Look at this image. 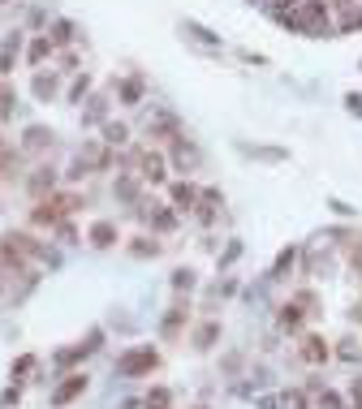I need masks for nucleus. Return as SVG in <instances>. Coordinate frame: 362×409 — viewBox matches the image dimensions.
<instances>
[{"instance_id":"f257e3e1","label":"nucleus","mask_w":362,"mask_h":409,"mask_svg":"<svg viewBox=\"0 0 362 409\" xmlns=\"http://www.w3.org/2000/svg\"><path fill=\"white\" fill-rule=\"evenodd\" d=\"M155 362H160L155 345H143V349H134V353L121 357V375H147V371H155Z\"/></svg>"},{"instance_id":"f03ea898","label":"nucleus","mask_w":362,"mask_h":409,"mask_svg":"<svg viewBox=\"0 0 362 409\" xmlns=\"http://www.w3.org/2000/svg\"><path fill=\"white\" fill-rule=\"evenodd\" d=\"M73 207H78V198H48V202H39V207H35V224H57Z\"/></svg>"},{"instance_id":"7ed1b4c3","label":"nucleus","mask_w":362,"mask_h":409,"mask_svg":"<svg viewBox=\"0 0 362 409\" xmlns=\"http://www.w3.org/2000/svg\"><path fill=\"white\" fill-rule=\"evenodd\" d=\"M0 254H5V259H26V254H39V246L31 237H22V233H5L0 237Z\"/></svg>"},{"instance_id":"20e7f679","label":"nucleus","mask_w":362,"mask_h":409,"mask_svg":"<svg viewBox=\"0 0 362 409\" xmlns=\"http://www.w3.org/2000/svg\"><path fill=\"white\" fill-rule=\"evenodd\" d=\"M82 388H87V375H69V379L61 383V388L52 392V405H69V401H73L78 392H82Z\"/></svg>"},{"instance_id":"39448f33","label":"nucleus","mask_w":362,"mask_h":409,"mask_svg":"<svg viewBox=\"0 0 362 409\" xmlns=\"http://www.w3.org/2000/svg\"><path fill=\"white\" fill-rule=\"evenodd\" d=\"M91 241H95L99 250H103V246H113V241H117V228H113L108 220H99V224L91 228Z\"/></svg>"},{"instance_id":"423d86ee","label":"nucleus","mask_w":362,"mask_h":409,"mask_svg":"<svg viewBox=\"0 0 362 409\" xmlns=\"http://www.w3.org/2000/svg\"><path fill=\"white\" fill-rule=\"evenodd\" d=\"M302 357H306V362H324V357H328V345H324L319 336H306V345H302Z\"/></svg>"},{"instance_id":"0eeeda50","label":"nucleus","mask_w":362,"mask_h":409,"mask_svg":"<svg viewBox=\"0 0 362 409\" xmlns=\"http://www.w3.org/2000/svg\"><path fill=\"white\" fill-rule=\"evenodd\" d=\"M173 198H177V207H181V211H190L194 202H198V190H194V186H177Z\"/></svg>"},{"instance_id":"6e6552de","label":"nucleus","mask_w":362,"mask_h":409,"mask_svg":"<svg viewBox=\"0 0 362 409\" xmlns=\"http://www.w3.org/2000/svg\"><path fill=\"white\" fill-rule=\"evenodd\" d=\"M143 177H147V181H160V177H164V160L160 156H143Z\"/></svg>"},{"instance_id":"1a4fd4ad","label":"nucleus","mask_w":362,"mask_h":409,"mask_svg":"<svg viewBox=\"0 0 362 409\" xmlns=\"http://www.w3.org/2000/svg\"><path fill=\"white\" fill-rule=\"evenodd\" d=\"M173 405V396H168V388H155L151 396H147V409H168Z\"/></svg>"},{"instance_id":"9d476101","label":"nucleus","mask_w":362,"mask_h":409,"mask_svg":"<svg viewBox=\"0 0 362 409\" xmlns=\"http://www.w3.org/2000/svg\"><path fill=\"white\" fill-rule=\"evenodd\" d=\"M9 112H13V91L0 82V121H9Z\"/></svg>"},{"instance_id":"9b49d317","label":"nucleus","mask_w":362,"mask_h":409,"mask_svg":"<svg viewBox=\"0 0 362 409\" xmlns=\"http://www.w3.org/2000/svg\"><path fill=\"white\" fill-rule=\"evenodd\" d=\"M13 47H17V39H9L5 47H0V73H9V69H13Z\"/></svg>"},{"instance_id":"f8f14e48","label":"nucleus","mask_w":362,"mask_h":409,"mask_svg":"<svg viewBox=\"0 0 362 409\" xmlns=\"http://www.w3.org/2000/svg\"><path fill=\"white\" fill-rule=\"evenodd\" d=\"M73 35V27H69V22H57V27H52V35H48V43H65Z\"/></svg>"},{"instance_id":"ddd939ff","label":"nucleus","mask_w":362,"mask_h":409,"mask_svg":"<svg viewBox=\"0 0 362 409\" xmlns=\"http://www.w3.org/2000/svg\"><path fill=\"white\" fill-rule=\"evenodd\" d=\"M52 91H57V82H52L48 73H39V78H35V95H39V99H48Z\"/></svg>"},{"instance_id":"4468645a","label":"nucleus","mask_w":362,"mask_h":409,"mask_svg":"<svg viewBox=\"0 0 362 409\" xmlns=\"http://www.w3.org/2000/svg\"><path fill=\"white\" fill-rule=\"evenodd\" d=\"M48 142V130L43 125H35V130H26V147H43Z\"/></svg>"},{"instance_id":"2eb2a0df","label":"nucleus","mask_w":362,"mask_h":409,"mask_svg":"<svg viewBox=\"0 0 362 409\" xmlns=\"http://www.w3.org/2000/svg\"><path fill=\"white\" fill-rule=\"evenodd\" d=\"M48 186H52V168H39V177L31 181V190H35V194H43Z\"/></svg>"},{"instance_id":"dca6fc26","label":"nucleus","mask_w":362,"mask_h":409,"mask_svg":"<svg viewBox=\"0 0 362 409\" xmlns=\"http://www.w3.org/2000/svg\"><path fill=\"white\" fill-rule=\"evenodd\" d=\"M48 52H52V43H48V39H35V47H31V61L39 65V61L48 57Z\"/></svg>"},{"instance_id":"f3484780","label":"nucleus","mask_w":362,"mask_h":409,"mask_svg":"<svg viewBox=\"0 0 362 409\" xmlns=\"http://www.w3.org/2000/svg\"><path fill=\"white\" fill-rule=\"evenodd\" d=\"M138 95H143V87H138V82H125V87H121V99H125V104H134Z\"/></svg>"},{"instance_id":"a211bd4d","label":"nucleus","mask_w":362,"mask_h":409,"mask_svg":"<svg viewBox=\"0 0 362 409\" xmlns=\"http://www.w3.org/2000/svg\"><path fill=\"white\" fill-rule=\"evenodd\" d=\"M302 323V311L298 306H284V327H298Z\"/></svg>"},{"instance_id":"6ab92c4d","label":"nucleus","mask_w":362,"mask_h":409,"mask_svg":"<svg viewBox=\"0 0 362 409\" xmlns=\"http://www.w3.org/2000/svg\"><path fill=\"white\" fill-rule=\"evenodd\" d=\"M31 366H35V357H31V353H26V357H17V362H13V379H17V375H26Z\"/></svg>"},{"instance_id":"aec40b11","label":"nucleus","mask_w":362,"mask_h":409,"mask_svg":"<svg viewBox=\"0 0 362 409\" xmlns=\"http://www.w3.org/2000/svg\"><path fill=\"white\" fill-rule=\"evenodd\" d=\"M212 341H216V327H212V323H207V327L198 332V349H207V345H212Z\"/></svg>"},{"instance_id":"412c9836","label":"nucleus","mask_w":362,"mask_h":409,"mask_svg":"<svg viewBox=\"0 0 362 409\" xmlns=\"http://www.w3.org/2000/svg\"><path fill=\"white\" fill-rule=\"evenodd\" d=\"M294 259H298V250H284V254H280V259H276V276H280V272H284V267H289V263H294Z\"/></svg>"},{"instance_id":"4be33fe9","label":"nucleus","mask_w":362,"mask_h":409,"mask_svg":"<svg viewBox=\"0 0 362 409\" xmlns=\"http://www.w3.org/2000/svg\"><path fill=\"white\" fill-rule=\"evenodd\" d=\"M9 160H13V147H9V142H0V172L9 168Z\"/></svg>"},{"instance_id":"5701e85b","label":"nucleus","mask_w":362,"mask_h":409,"mask_svg":"<svg viewBox=\"0 0 362 409\" xmlns=\"http://www.w3.org/2000/svg\"><path fill=\"white\" fill-rule=\"evenodd\" d=\"M173 285H177V289H190V285H194V276H190V272H177V276H173Z\"/></svg>"},{"instance_id":"b1692460","label":"nucleus","mask_w":362,"mask_h":409,"mask_svg":"<svg viewBox=\"0 0 362 409\" xmlns=\"http://www.w3.org/2000/svg\"><path fill=\"white\" fill-rule=\"evenodd\" d=\"M319 405H324V409H341V396H336V392H324Z\"/></svg>"},{"instance_id":"393cba45","label":"nucleus","mask_w":362,"mask_h":409,"mask_svg":"<svg viewBox=\"0 0 362 409\" xmlns=\"http://www.w3.org/2000/svg\"><path fill=\"white\" fill-rule=\"evenodd\" d=\"M22 401V388H5V396H0V405H17Z\"/></svg>"},{"instance_id":"a878e982","label":"nucleus","mask_w":362,"mask_h":409,"mask_svg":"<svg viewBox=\"0 0 362 409\" xmlns=\"http://www.w3.org/2000/svg\"><path fill=\"white\" fill-rule=\"evenodd\" d=\"M108 142H125V125H108Z\"/></svg>"},{"instance_id":"bb28decb","label":"nucleus","mask_w":362,"mask_h":409,"mask_svg":"<svg viewBox=\"0 0 362 409\" xmlns=\"http://www.w3.org/2000/svg\"><path fill=\"white\" fill-rule=\"evenodd\" d=\"M155 250H160V246H151L147 237H138V246H134V254H155Z\"/></svg>"},{"instance_id":"cd10ccee","label":"nucleus","mask_w":362,"mask_h":409,"mask_svg":"<svg viewBox=\"0 0 362 409\" xmlns=\"http://www.w3.org/2000/svg\"><path fill=\"white\" fill-rule=\"evenodd\" d=\"M354 409H362V379H358V388H354Z\"/></svg>"},{"instance_id":"c85d7f7f","label":"nucleus","mask_w":362,"mask_h":409,"mask_svg":"<svg viewBox=\"0 0 362 409\" xmlns=\"http://www.w3.org/2000/svg\"><path fill=\"white\" fill-rule=\"evenodd\" d=\"M349 108H354V112H362V95H349Z\"/></svg>"},{"instance_id":"c756f323","label":"nucleus","mask_w":362,"mask_h":409,"mask_svg":"<svg viewBox=\"0 0 362 409\" xmlns=\"http://www.w3.org/2000/svg\"><path fill=\"white\" fill-rule=\"evenodd\" d=\"M121 409H138V401H125V405H121Z\"/></svg>"}]
</instances>
